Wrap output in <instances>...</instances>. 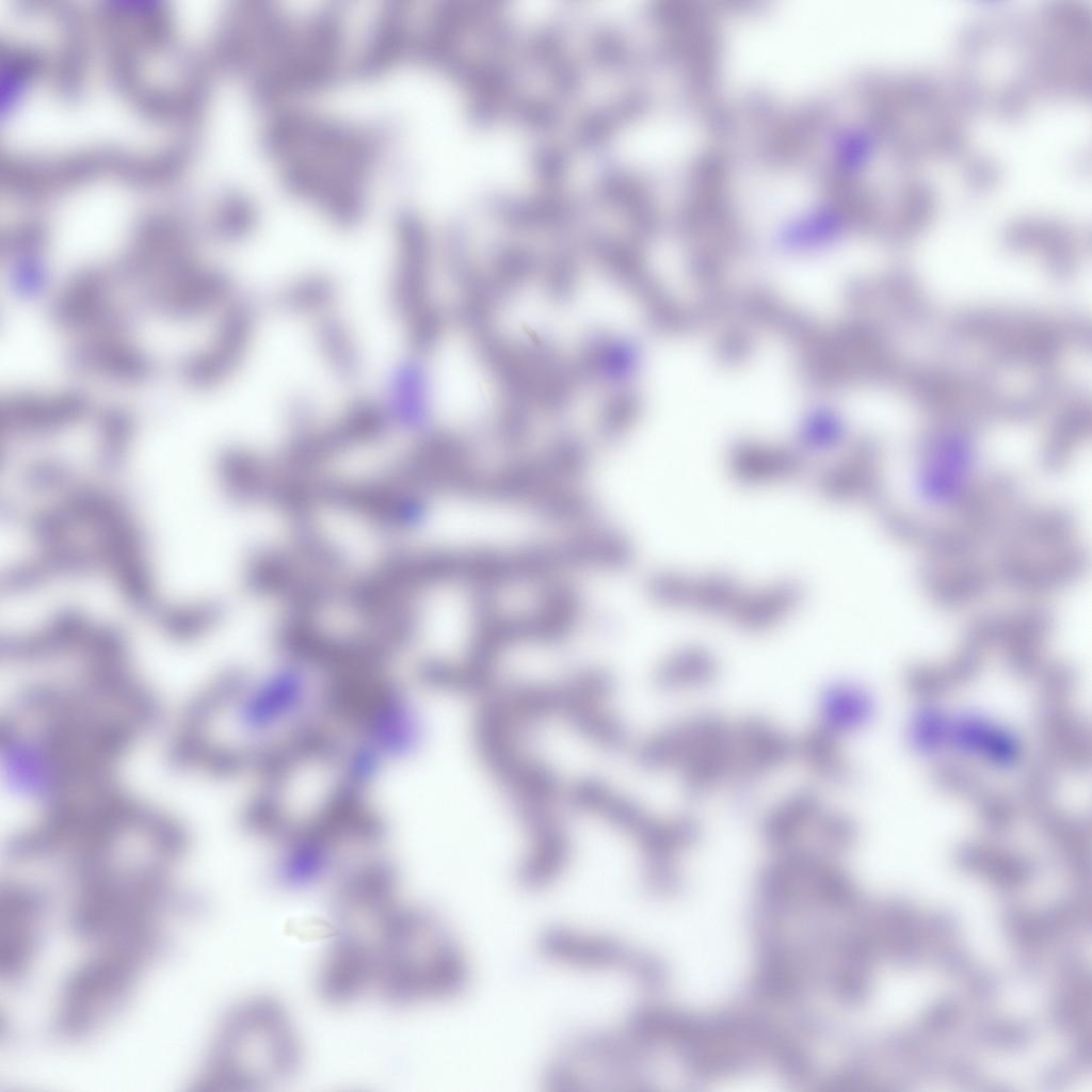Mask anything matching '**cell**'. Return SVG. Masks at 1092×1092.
I'll return each mask as SVG.
<instances>
[{
  "label": "cell",
  "mask_w": 1092,
  "mask_h": 1092,
  "mask_svg": "<svg viewBox=\"0 0 1092 1092\" xmlns=\"http://www.w3.org/2000/svg\"><path fill=\"white\" fill-rule=\"evenodd\" d=\"M351 678L282 649L276 664L229 676L204 696L190 717L186 750L221 767L264 771L334 728L351 697Z\"/></svg>",
  "instance_id": "6da1fadb"
},
{
  "label": "cell",
  "mask_w": 1092,
  "mask_h": 1092,
  "mask_svg": "<svg viewBox=\"0 0 1092 1092\" xmlns=\"http://www.w3.org/2000/svg\"><path fill=\"white\" fill-rule=\"evenodd\" d=\"M401 903L396 873L385 862L363 861L340 873L320 976L343 991H373L383 937Z\"/></svg>",
  "instance_id": "7a4b0ae2"
},
{
  "label": "cell",
  "mask_w": 1092,
  "mask_h": 1092,
  "mask_svg": "<svg viewBox=\"0 0 1092 1092\" xmlns=\"http://www.w3.org/2000/svg\"><path fill=\"white\" fill-rule=\"evenodd\" d=\"M303 1063V1046L285 1005L269 995L252 997L227 1017L210 1081L228 1090H263L289 1081Z\"/></svg>",
  "instance_id": "3957f363"
},
{
  "label": "cell",
  "mask_w": 1092,
  "mask_h": 1092,
  "mask_svg": "<svg viewBox=\"0 0 1092 1092\" xmlns=\"http://www.w3.org/2000/svg\"><path fill=\"white\" fill-rule=\"evenodd\" d=\"M459 971L454 947L435 918L402 902L383 937L373 991L389 1005L410 1007L447 995Z\"/></svg>",
  "instance_id": "277c9868"
},
{
  "label": "cell",
  "mask_w": 1092,
  "mask_h": 1092,
  "mask_svg": "<svg viewBox=\"0 0 1092 1092\" xmlns=\"http://www.w3.org/2000/svg\"><path fill=\"white\" fill-rule=\"evenodd\" d=\"M388 274V309L399 327L439 305L433 295V264L428 236L414 219L400 221Z\"/></svg>",
  "instance_id": "5b68a950"
},
{
  "label": "cell",
  "mask_w": 1092,
  "mask_h": 1092,
  "mask_svg": "<svg viewBox=\"0 0 1092 1092\" xmlns=\"http://www.w3.org/2000/svg\"><path fill=\"white\" fill-rule=\"evenodd\" d=\"M260 320V304L251 295L227 305L211 346L191 365L189 378L204 387L230 379L246 360Z\"/></svg>",
  "instance_id": "8992f818"
},
{
  "label": "cell",
  "mask_w": 1092,
  "mask_h": 1092,
  "mask_svg": "<svg viewBox=\"0 0 1092 1092\" xmlns=\"http://www.w3.org/2000/svg\"><path fill=\"white\" fill-rule=\"evenodd\" d=\"M380 397L395 431L417 436L434 428L430 358L403 352L390 366Z\"/></svg>",
  "instance_id": "52a82bcc"
},
{
  "label": "cell",
  "mask_w": 1092,
  "mask_h": 1092,
  "mask_svg": "<svg viewBox=\"0 0 1092 1092\" xmlns=\"http://www.w3.org/2000/svg\"><path fill=\"white\" fill-rule=\"evenodd\" d=\"M311 344L321 364L338 384L357 385L366 371V359L352 323L340 308L311 321Z\"/></svg>",
  "instance_id": "ba28073f"
},
{
  "label": "cell",
  "mask_w": 1092,
  "mask_h": 1092,
  "mask_svg": "<svg viewBox=\"0 0 1092 1092\" xmlns=\"http://www.w3.org/2000/svg\"><path fill=\"white\" fill-rule=\"evenodd\" d=\"M340 280L326 270H309L284 280L270 298L277 312L296 319H312L339 308Z\"/></svg>",
  "instance_id": "9c48e42d"
},
{
  "label": "cell",
  "mask_w": 1092,
  "mask_h": 1092,
  "mask_svg": "<svg viewBox=\"0 0 1092 1092\" xmlns=\"http://www.w3.org/2000/svg\"><path fill=\"white\" fill-rule=\"evenodd\" d=\"M83 410L84 402L77 396L23 395L2 405V419L11 429L41 431L68 423Z\"/></svg>",
  "instance_id": "30bf717a"
},
{
  "label": "cell",
  "mask_w": 1092,
  "mask_h": 1092,
  "mask_svg": "<svg viewBox=\"0 0 1092 1092\" xmlns=\"http://www.w3.org/2000/svg\"><path fill=\"white\" fill-rule=\"evenodd\" d=\"M105 282L95 275L78 278L61 299L58 306L59 319L68 325L95 323L107 308Z\"/></svg>",
  "instance_id": "8fae6325"
},
{
  "label": "cell",
  "mask_w": 1092,
  "mask_h": 1092,
  "mask_svg": "<svg viewBox=\"0 0 1092 1092\" xmlns=\"http://www.w3.org/2000/svg\"><path fill=\"white\" fill-rule=\"evenodd\" d=\"M822 812V806L815 796L796 794L768 816L765 831L771 840L786 844L814 824Z\"/></svg>",
  "instance_id": "7c38bea8"
},
{
  "label": "cell",
  "mask_w": 1092,
  "mask_h": 1092,
  "mask_svg": "<svg viewBox=\"0 0 1092 1092\" xmlns=\"http://www.w3.org/2000/svg\"><path fill=\"white\" fill-rule=\"evenodd\" d=\"M772 589L740 609V614H737L738 620L746 629L765 628L776 620L778 613H783L788 606L793 605L799 597V588L792 582H784Z\"/></svg>",
  "instance_id": "4fadbf2b"
},
{
  "label": "cell",
  "mask_w": 1092,
  "mask_h": 1092,
  "mask_svg": "<svg viewBox=\"0 0 1092 1092\" xmlns=\"http://www.w3.org/2000/svg\"><path fill=\"white\" fill-rule=\"evenodd\" d=\"M674 663L679 665V669L673 667L671 685L674 687H691L697 686L703 681L709 679L713 672V662L711 657L700 649H690L682 652L680 659L673 660Z\"/></svg>",
  "instance_id": "5bb4252c"
},
{
  "label": "cell",
  "mask_w": 1092,
  "mask_h": 1092,
  "mask_svg": "<svg viewBox=\"0 0 1092 1092\" xmlns=\"http://www.w3.org/2000/svg\"><path fill=\"white\" fill-rule=\"evenodd\" d=\"M735 582L726 575L711 576L700 589V599L704 608L710 612H721L728 608L736 593Z\"/></svg>",
  "instance_id": "9a60e30c"
}]
</instances>
